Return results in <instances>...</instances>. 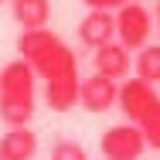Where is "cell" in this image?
Masks as SVG:
<instances>
[{"mask_svg": "<svg viewBox=\"0 0 160 160\" xmlns=\"http://www.w3.org/2000/svg\"><path fill=\"white\" fill-rule=\"evenodd\" d=\"M10 14L24 31H41V28H48L51 0H10Z\"/></svg>", "mask_w": 160, "mask_h": 160, "instance_id": "obj_11", "label": "cell"}, {"mask_svg": "<svg viewBox=\"0 0 160 160\" xmlns=\"http://www.w3.org/2000/svg\"><path fill=\"white\" fill-rule=\"evenodd\" d=\"M140 129H143V136H147V147H150V150H160V109H157V112H153Z\"/></svg>", "mask_w": 160, "mask_h": 160, "instance_id": "obj_15", "label": "cell"}, {"mask_svg": "<svg viewBox=\"0 0 160 160\" xmlns=\"http://www.w3.org/2000/svg\"><path fill=\"white\" fill-rule=\"evenodd\" d=\"M119 102V82L106 78V75H85L78 85V106H85L89 112H106Z\"/></svg>", "mask_w": 160, "mask_h": 160, "instance_id": "obj_5", "label": "cell"}, {"mask_svg": "<svg viewBox=\"0 0 160 160\" xmlns=\"http://www.w3.org/2000/svg\"><path fill=\"white\" fill-rule=\"evenodd\" d=\"M133 72H136V78L157 85V82H160V44H147V48H140L136 58H133Z\"/></svg>", "mask_w": 160, "mask_h": 160, "instance_id": "obj_13", "label": "cell"}, {"mask_svg": "<svg viewBox=\"0 0 160 160\" xmlns=\"http://www.w3.org/2000/svg\"><path fill=\"white\" fill-rule=\"evenodd\" d=\"M92 65H96V75H106V78H112V82H126V75L133 72V55H129L119 41H109V44L96 48Z\"/></svg>", "mask_w": 160, "mask_h": 160, "instance_id": "obj_7", "label": "cell"}, {"mask_svg": "<svg viewBox=\"0 0 160 160\" xmlns=\"http://www.w3.org/2000/svg\"><path fill=\"white\" fill-rule=\"evenodd\" d=\"M89 10H119V7H126L129 0H82Z\"/></svg>", "mask_w": 160, "mask_h": 160, "instance_id": "obj_16", "label": "cell"}, {"mask_svg": "<svg viewBox=\"0 0 160 160\" xmlns=\"http://www.w3.org/2000/svg\"><path fill=\"white\" fill-rule=\"evenodd\" d=\"M150 34H153V14L140 3V0H129L126 7L116 10V41L126 48V51H140L150 44Z\"/></svg>", "mask_w": 160, "mask_h": 160, "instance_id": "obj_2", "label": "cell"}, {"mask_svg": "<svg viewBox=\"0 0 160 160\" xmlns=\"http://www.w3.org/2000/svg\"><path fill=\"white\" fill-rule=\"evenodd\" d=\"M153 21L160 24V0H157V7H153Z\"/></svg>", "mask_w": 160, "mask_h": 160, "instance_id": "obj_17", "label": "cell"}, {"mask_svg": "<svg viewBox=\"0 0 160 160\" xmlns=\"http://www.w3.org/2000/svg\"><path fill=\"white\" fill-rule=\"evenodd\" d=\"M51 160H89V153L78 140H55L51 143Z\"/></svg>", "mask_w": 160, "mask_h": 160, "instance_id": "obj_14", "label": "cell"}, {"mask_svg": "<svg viewBox=\"0 0 160 160\" xmlns=\"http://www.w3.org/2000/svg\"><path fill=\"white\" fill-rule=\"evenodd\" d=\"M34 119V99H0V123L10 129L28 126Z\"/></svg>", "mask_w": 160, "mask_h": 160, "instance_id": "obj_12", "label": "cell"}, {"mask_svg": "<svg viewBox=\"0 0 160 160\" xmlns=\"http://www.w3.org/2000/svg\"><path fill=\"white\" fill-rule=\"evenodd\" d=\"M99 150L106 160H140L150 147H147V136L140 126L119 123V126H109L99 136Z\"/></svg>", "mask_w": 160, "mask_h": 160, "instance_id": "obj_4", "label": "cell"}, {"mask_svg": "<svg viewBox=\"0 0 160 160\" xmlns=\"http://www.w3.org/2000/svg\"><path fill=\"white\" fill-rule=\"evenodd\" d=\"M38 89V75L24 58H14V62L3 65L0 72V99H34Z\"/></svg>", "mask_w": 160, "mask_h": 160, "instance_id": "obj_6", "label": "cell"}, {"mask_svg": "<svg viewBox=\"0 0 160 160\" xmlns=\"http://www.w3.org/2000/svg\"><path fill=\"white\" fill-rule=\"evenodd\" d=\"M116 106L123 109L126 123L143 126V123L160 109V96H157V89H153L150 82H143V78L133 75L126 82H119V102H116Z\"/></svg>", "mask_w": 160, "mask_h": 160, "instance_id": "obj_3", "label": "cell"}, {"mask_svg": "<svg viewBox=\"0 0 160 160\" xmlns=\"http://www.w3.org/2000/svg\"><path fill=\"white\" fill-rule=\"evenodd\" d=\"M78 85H82V75H68V78L44 82V102L55 112H68V109L78 106Z\"/></svg>", "mask_w": 160, "mask_h": 160, "instance_id": "obj_10", "label": "cell"}, {"mask_svg": "<svg viewBox=\"0 0 160 160\" xmlns=\"http://www.w3.org/2000/svg\"><path fill=\"white\" fill-rule=\"evenodd\" d=\"M116 38V14L112 10H89L85 17H82V24H78V41L85 44V48H102V44H109Z\"/></svg>", "mask_w": 160, "mask_h": 160, "instance_id": "obj_8", "label": "cell"}, {"mask_svg": "<svg viewBox=\"0 0 160 160\" xmlns=\"http://www.w3.org/2000/svg\"><path fill=\"white\" fill-rule=\"evenodd\" d=\"M17 58H24L34 68V75L44 78V82L78 75L75 51L55 31H48V28H41V31H21V38H17Z\"/></svg>", "mask_w": 160, "mask_h": 160, "instance_id": "obj_1", "label": "cell"}, {"mask_svg": "<svg viewBox=\"0 0 160 160\" xmlns=\"http://www.w3.org/2000/svg\"><path fill=\"white\" fill-rule=\"evenodd\" d=\"M38 153V133L28 126L7 129L0 136V160H31Z\"/></svg>", "mask_w": 160, "mask_h": 160, "instance_id": "obj_9", "label": "cell"}, {"mask_svg": "<svg viewBox=\"0 0 160 160\" xmlns=\"http://www.w3.org/2000/svg\"><path fill=\"white\" fill-rule=\"evenodd\" d=\"M0 3H3V0H0Z\"/></svg>", "mask_w": 160, "mask_h": 160, "instance_id": "obj_18", "label": "cell"}]
</instances>
